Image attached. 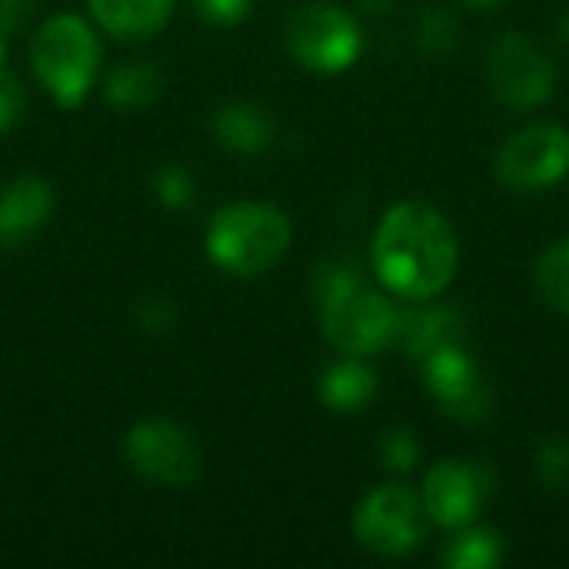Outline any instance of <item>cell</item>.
I'll use <instances>...</instances> for the list:
<instances>
[{
	"instance_id": "obj_15",
	"label": "cell",
	"mask_w": 569,
	"mask_h": 569,
	"mask_svg": "<svg viewBox=\"0 0 569 569\" xmlns=\"http://www.w3.org/2000/svg\"><path fill=\"white\" fill-rule=\"evenodd\" d=\"M87 10L93 27L117 40H150L170 23L177 0H87Z\"/></svg>"
},
{
	"instance_id": "obj_6",
	"label": "cell",
	"mask_w": 569,
	"mask_h": 569,
	"mask_svg": "<svg viewBox=\"0 0 569 569\" xmlns=\"http://www.w3.org/2000/svg\"><path fill=\"white\" fill-rule=\"evenodd\" d=\"M430 517L423 510L420 490L407 483H383L370 490L353 510V537L373 557H407L423 547L430 533Z\"/></svg>"
},
{
	"instance_id": "obj_10",
	"label": "cell",
	"mask_w": 569,
	"mask_h": 569,
	"mask_svg": "<svg viewBox=\"0 0 569 569\" xmlns=\"http://www.w3.org/2000/svg\"><path fill=\"white\" fill-rule=\"evenodd\" d=\"M427 393L433 403L460 420V423H480L493 413V387L487 383L477 360L463 350V343H447L420 360Z\"/></svg>"
},
{
	"instance_id": "obj_5",
	"label": "cell",
	"mask_w": 569,
	"mask_h": 569,
	"mask_svg": "<svg viewBox=\"0 0 569 569\" xmlns=\"http://www.w3.org/2000/svg\"><path fill=\"white\" fill-rule=\"evenodd\" d=\"M287 50L310 73H343L363 53V27L353 10L333 0H307L287 20Z\"/></svg>"
},
{
	"instance_id": "obj_19",
	"label": "cell",
	"mask_w": 569,
	"mask_h": 569,
	"mask_svg": "<svg viewBox=\"0 0 569 569\" xmlns=\"http://www.w3.org/2000/svg\"><path fill=\"white\" fill-rule=\"evenodd\" d=\"M533 283L537 293L543 297V303L557 313L569 317V237L553 243L533 270Z\"/></svg>"
},
{
	"instance_id": "obj_8",
	"label": "cell",
	"mask_w": 569,
	"mask_h": 569,
	"mask_svg": "<svg viewBox=\"0 0 569 569\" xmlns=\"http://www.w3.org/2000/svg\"><path fill=\"white\" fill-rule=\"evenodd\" d=\"M123 460L133 473L157 487H193L203 470V450L197 437L163 417L137 420L123 433Z\"/></svg>"
},
{
	"instance_id": "obj_29",
	"label": "cell",
	"mask_w": 569,
	"mask_h": 569,
	"mask_svg": "<svg viewBox=\"0 0 569 569\" xmlns=\"http://www.w3.org/2000/svg\"><path fill=\"white\" fill-rule=\"evenodd\" d=\"M557 43H560V47L569 53V10L560 17V20H557Z\"/></svg>"
},
{
	"instance_id": "obj_16",
	"label": "cell",
	"mask_w": 569,
	"mask_h": 569,
	"mask_svg": "<svg viewBox=\"0 0 569 569\" xmlns=\"http://www.w3.org/2000/svg\"><path fill=\"white\" fill-rule=\"evenodd\" d=\"M377 387H380V380H377L373 367L367 363V357H340L317 380L320 403L333 413L367 410L377 397Z\"/></svg>"
},
{
	"instance_id": "obj_11",
	"label": "cell",
	"mask_w": 569,
	"mask_h": 569,
	"mask_svg": "<svg viewBox=\"0 0 569 569\" xmlns=\"http://www.w3.org/2000/svg\"><path fill=\"white\" fill-rule=\"evenodd\" d=\"M493 493V473L477 460H443L427 470L420 500L430 523L443 530H460L477 523Z\"/></svg>"
},
{
	"instance_id": "obj_18",
	"label": "cell",
	"mask_w": 569,
	"mask_h": 569,
	"mask_svg": "<svg viewBox=\"0 0 569 569\" xmlns=\"http://www.w3.org/2000/svg\"><path fill=\"white\" fill-rule=\"evenodd\" d=\"M503 560H507L503 537L477 523L453 530V540L443 550V563L450 569H497Z\"/></svg>"
},
{
	"instance_id": "obj_23",
	"label": "cell",
	"mask_w": 569,
	"mask_h": 569,
	"mask_svg": "<svg viewBox=\"0 0 569 569\" xmlns=\"http://www.w3.org/2000/svg\"><path fill=\"white\" fill-rule=\"evenodd\" d=\"M377 453H380V463H383L390 473H400V477L413 473V470L420 467V460H423V447H420L417 433L407 430V427H390V430H383L380 440H377Z\"/></svg>"
},
{
	"instance_id": "obj_17",
	"label": "cell",
	"mask_w": 569,
	"mask_h": 569,
	"mask_svg": "<svg viewBox=\"0 0 569 569\" xmlns=\"http://www.w3.org/2000/svg\"><path fill=\"white\" fill-rule=\"evenodd\" d=\"M163 97V73L147 60H123L103 77V100L117 110H143Z\"/></svg>"
},
{
	"instance_id": "obj_31",
	"label": "cell",
	"mask_w": 569,
	"mask_h": 569,
	"mask_svg": "<svg viewBox=\"0 0 569 569\" xmlns=\"http://www.w3.org/2000/svg\"><path fill=\"white\" fill-rule=\"evenodd\" d=\"M7 33H3V27H0V73H3V60H7Z\"/></svg>"
},
{
	"instance_id": "obj_27",
	"label": "cell",
	"mask_w": 569,
	"mask_h": 569,
	"mask_svg": "<svg viewBox=\"0 0 569 569\" xmlns=\"http://www.w3.org/2000/svg\"><path fill=\"white\" fill-rule=\"evenodd\" d=\"M37 7H40V0H0V27H3V33L7 37L20 33L33 20Z\"/></svg>"
},
{
	"instance_id": "obj_1",
	"label": "cell",
	"mask_w": 569,
	"mask_h": 569,
	"mask_svg": "<svg viewBox=\"0 0 569 569\" xmlns=\"http://www.w3.org/2000/svg\"><path fill=\"white\" fill-rule=\"evenodd\" d=\"M370 263L380 287L403 303L437 300L457 277L460 240L437 207L423 200H400L377 223Z\"/></svg>"
},
{
	"instance_id": "obj_21",
	"label": "cell",
	"mask_w": 569,
	"mask_h": 569,
	"mask_svg": "<svg viewBox=\"0 0 569 569\" xmlns=\"http://www.w3.org/2000/svg\"><path fill=\"white\" fill-rule=\"evenodd\" d=\"M150 190H153L157 203L163 210H173V213L190 210L197 203V177L183 163H163V167H157L153 177H150Z\"/></svg>"
},
{
	"instance_id": "obj_28",
	"label": "cell",
	"mask_w": 569,
	"mask_h": 569,
	"mask_svg": "<svg viewBox=\"0 0 569 569\" xmlns=\"http://www.w3.org/2000/svg\"><path fill=\"white\" fill-rule=\"evenodd\" d=\"M357 7L373 13V17H380V13H390L397 7V0H357Z\"/></svg>"
},
{
	"instance_id": "obj_12",
	"label": "cell",
	"mask_w": 569,
	"mask_h": 569,
	"mask_svg": "<svg viewBox=\"0 0 569 569\" xmlns=\"http://www.w3.org/2000/svg\"><path fill=\"white\" fill-rule=\"evenodd\" d=\"M53 187L40 173H20L0 190V247H20L37 237L53 213Z\"/></svg>"
},
{
	"instance_id": "obj_4",
	"label": "cell",
	"mask_w": 569,
	"mask_h": 569,
	"mask_svg": "<svg viewBox=\"0 0 569 569\" xmlns=\"http://www.w3.org/2000/svg\"><path fill=\"white\" fill-rule=\"evenodd\" d=\"M100 33L80 13H53L30 33V70L47 97L73 110L100 83Z\"/></svg>"
},
{
	"instance_id": "obj_30",
	"label": "cell",
	"mask_w": 569,
	"mask_h": 569,
	"mask_svg": "<svg viewBox=\"0 0 569 569\" xmlns=\"http://www.w3.org/2000/svg\"><path fill=\"white\" fill-rule=\"evenodd\" d=\"M463 7H470V10H493V7H500V3H507V0H460Z\"/></svg>"
},
{
	"instance_id": "obj_2",
	"label": "cell",
	"mask_w": 569,
	"mask_h": 569,
	"mask_svg": "<svg viewBox=\"0 0 569 569\" xmlns=\"http://www.w3.org/2000/svg\"><path fill=\"white\" fill-rule=\"evenodd\" d=\"M313 300L323 340L340 357H373L393 343L397 303L370 287L350 260H323L313 270Z\"/></svg>"
},
{
	"instance_id": "obj_7",
	"label": "cell",
	"mask_w": 569,
	"mask_h": 569,
	"mask_svg": "<svg viewBox=\"0 0 569 569\" xmlns=\"http://www.w3.org/2000/svg\"><path fill=\"white\" fill-rule=\"evenodd\" d=\"M487 87L510 110H537L557 90V63L530 33L507 30L487 50Z\"/></svg>"
},
{
	"instance_id": "obj_25",
	"label": "cell",
	"mask_w": 569,
	"mask_h": 569,
	"mask_svg": "<svg viewBox=\"0 0 569 569\" xmlns=\"http://www.w3.org/2000/svg\"><path fill=\"white\" fill-rule=\"evenodd\" d=\"M193 7L210 27H237L250 17L253 0H193Z\"/></svg>"
},
{
	"instance_id": "obj_20",
	"label": "cell",
	"mask_w": 569,
	"mask_h": 569,
	"mask_svg": "<svg viewBox=\"0 0 569 569\" xmlns=\"http://www.w3.org/2000/svg\"><path fill=\"white\" fill-rule=\"evenodd\" d=\"M417 47L427 57H450L460 47V17L453 7H423L417 17Z\"/></svg>"
},
{
	"instance_id": "obj_14",
	"label": "cell",
	"mask_w": 569,
	"mask_h": 569,
	"mask_svg": "<svg viewBox=\"0 0 569 569\" xmlns=\"http://www.w3.org/2000/svg\"><path fill=\"white\" fill-rule=\"evenodd\" d=\"M393 343L420 363L433 350L460 343V317L433 300H407V307L397 310Z\"/></svg>"
},
{
	"instance_id": "obj_26",
	"label": "cell",
	"mask_w": 569,
	"mask_h": 569,
	"mask_svg": "<svg viewBox=\"0 0 569 569\" xmlns=\"http://www.w3.org/2000/svg\"><path fill=\"white\" fill-rule=\"evenodd\" d=\"M23 117V87L7 70L0 73V133H10Z\"/></svg>"
},
{
	"instance_id": "obj_13",
	"label": "cell",
	"mask_w": 569,
	"mask_h": 569,
	"mask_svg": "<svg viewBox=\"0 0 569 569\" xmlns=\"http://www.w3.org/2000/svg\"><path fill=\"white\" fill-rule=\"evenodd\" d=\"M210 133L233 157H257L277 140V117L253 100H227L210 117Z\"/></svg>"
},
{
	"instance_id": "obj_9",
	"label": "cell",
	"mask_w": 569,
	"mask_h": 569,
	"mask_svg": "<svg viewBox=\"0 0 569 569\" xmlns=\"http://www.w3.org/2000/svg\"><path fill=\"white\" fill-rule=\"evenodd\" d=\"M503 187L537 193L557 187L569 173V130L560 123H530L503 140L493 160Z\"/></svg>"
},
{
	"instance_id": "obj_22",
	"label": "cell",
	"mask_w": 569,
	"mask_h": 569,
	"mask_svg": "<svg viewBox=\"0 0 569 569\" xmlns=\"http://www.w3.org/2000/svg\"><path fill=\"white\" fill-rule=\"evenodd\" d=\"M533 477L543 493H567L569 490V440L550 437L533 453Z\"/></svg>"
},
{
	"instance_id": "obj_3",
	"label": "cell",
	"mask_w": 569,
	"mask_h": 569,
	"mask_svg": "<svg viewBox=\"0 0 569 569\" xmlns=\"http://www.w3.org/2000/svg\"><path fill=\"white\" fill-rule=\"evenodd\" d=\"M293 243V223L287 210L267 200H233L223 203L207 230L203 253L207 260L230 277H263L270 273Z\"/></svg>"
},
{
	"instance_id": "obj_24",
	"label": "cell",
	"mask_w": 569,
	"mask_h": 569,
	"mask_svg": "<svg viewBox=\"0 0 569 569\" xmlns=\"http://www.w3.org/2000/svg\"><path fill=\"white\" fill-rule=\"evenodd\" d=\"M133 317H137V323H140L143 333H150V337H167V333L173 330V323H177V307H173V300H167V297H160V293H150V297H143V300L137 303Z\"/></svg>"
}]
</instances>
